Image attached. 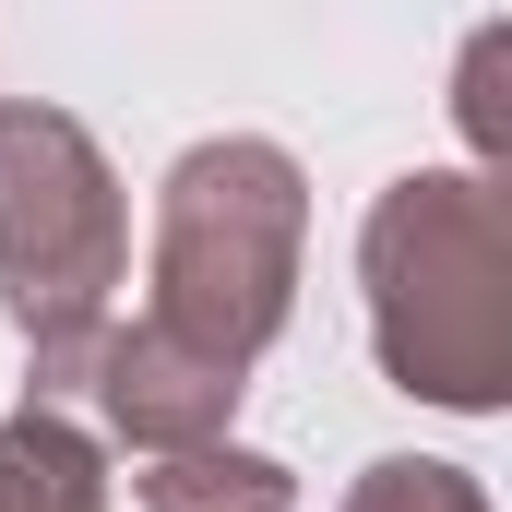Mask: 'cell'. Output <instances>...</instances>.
<instances>
[{"label":"cell","instance_id":"obj_1","mask_svg":"<svg viewBox=\"0 0 512 512\" xmlns=\"http://www.w3.org/2000/svg\"><path fill=\"white\" fill-rule=\"evenodd\" d=\"M358 286H370V346H382L393 393L429 405H501L512 382V203L489 167H417L370 203L358 239Z\"/></svg>","mask_w":512,"mask_h":512},{"label":"cell","instance_id":"obj_2","mask_svg":"<svg viewBox=\"0 0 512 512\" xmlns=\"http://www.w3.org/2000/svg\"><path fill=\"white\" fill-rule=\"evenodd\" d=\"M131 286V203L72 108L12 96L0 108V298L36 346V405H72L84 358L108 334V298Z\"/></svg>","mask_w":512,"mask_h":512},{"label":"cell","instance_id":"obj_3","mask_svg":"<svg viewBox=\"0 0 512 512\" xmlns=\"http://www.w3.org/2000/svg\"><path fill=\"white\" fill-rule=\"evenodd\" d=\"M298 239H310V179L286 143L262 131L191 143L155 191V310L143 322L251 370L298 310Z\"/></svg>","mask_w":512,"mask_h":512},{"label":"cell","instance_id":"obj_4","mask_svg":"<svg viewBox=\"0 0 512 512\" xmlns=\"http://www.w3.org/2000/svg\"><path fill=\"white\" fill-rule=\"evenodd\" d=\"M239 393H251V370L179 346L167 322H108L96 358H84V393H72V405H96L131 453H191V441H227Z\"/></svg>","mask_w":512,"mask_h":512},{"label":"cell","instance_id":"obj_5","mask_svg":"<svg viewBox=\"0 0 512 512\" xmlns=\"http://www.w3.org/2000/svg\"><path fill=\"white\" fill-rule=\"evenodd\" d=\"M0 512H108V453L60 405H24L0 429Z\"/></svg>","mask_w":512,"mask_h":512},{"label":"cell","instance_id":"obj_6","mask_svg":"<svg viewBox=\"0 0 512 512\" xmlns=\"http://www.w3.org/2000/svg\"><path fill=\"white\" fill-rule=\"evenodd\" d=\"M143 512H286L298 477L274 453H239V441H191V453H143Z\"/></svg>","mask_w":512,"mask_h":512},{"label":"cell","instance_id":"obj_7","mask_svg":"<svg viewBox=\"0 0 512 512\" xmlns=\"http://www.w3.org/2000/svg\"><path fill=\"white\" fill-rule=\"evenodd\" d=\"M346 512H489L477 501V477L465 465H429V453H382L358 489H346Z\"/></svg>","mask_w":512,"mask_h":512}]
</instances>
